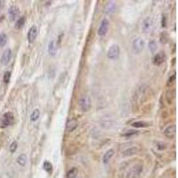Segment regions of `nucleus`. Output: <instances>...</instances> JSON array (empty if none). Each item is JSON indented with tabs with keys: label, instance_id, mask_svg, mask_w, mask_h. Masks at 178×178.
Wrapping results in <instances>:
<instances>
[{
	"label": "nucleus",
	"instance_id": "obj_11",
	"mask_svg": "<svg viewBox=\"0 0 178 178\" xmlns=\"http://www.w3.org/2000/svg\"><path fill=\"white\" fill-rule=\"evenodd\" d=\"M164 135L168 139H173L176 134V125H170L164 130Z\"/></svg>",
	"mask_w": 178,
	"mask_h": 178
},
{
	"label": "nucleus",
	"instance_id": "obj_4",
	"mask_svg": "<svg viewBox=\"0 0 178 178\" xmlns=\"http://www.w3.org/2000/svg\"><path fill=\"white\" fill-rule=\"evenodd\" d=\"M79 104L81 109V110L84 112H86L89 110L90 107H91V101L88 95H82L79 101Z\"/></svg>",
	"mask_w": 178,
	"mask_h": 178
},
{
	"label": "nucleus",
	"instance_id": "obj_28",
	"mask_svg": "<svg viewBox=\"0 0 178 178\" xmlns=\"http://www.w3.org/2000/svg\"><path fill=\"white\" fill-rule=\"evenodd\" d=\"M17 147H18V143L16 141H14V142H12L11 143V145H10V147H9V150H10V152L13 153V152H16V150H17Z\"/></svg>",
	"mask_w": 178,
	"mask_h": 178
},
{
	"label": "nucleus",
	"instance_id": "obj_17",
	"mask_svg": "<svg viewBox=\"0 0 178 178\" xmlns=\"http://www.w3.org/2000/svg\"><path fill=\"white\" fill-rule=\"evenodd\" d=\"M56 51H57V47H56L55 41L54 40H52L49 43V45H48V53H49L50 55L54 56V55H55Z\"/></svg>",
	"mask_w": 178,
	"mask_h": 178
},
{
	"label": "nucleus",
	"instance_id": "obj_15",
	"mask_svg": "<svg viewBox=\"0 0 178 178\" xmlns=\"http://www.w3.org/2000/svg\"><path fill=\"white\" fill-rule=\"evenodd\" d=\"M78 127H79L78 120H76V119H71L66 124V131L69 132V133H71V132H73V131L75 130Z\"/></svg>",
	"mask_w": 178,
	"mask_h": 178
},
{
	"label": "nucleus",
	"instance_id": "obj_23",
	"mask_svg": "<svg viewBox=\"0 0 178 178\" xmlns=\"http://www.w3.org/2000/svg\"><path fill=\"white\" fill-rule=\"evenodd\" d=\"M43 168L45 169V171H47L48 174H51L53 172V165L52 163H50L49 161H45L43 164Z\"/></svg>",
	"mask_w": 178,
	"mask_h": 178
},
{
	"label": "nucleus",
	"instance_id": "obj_27",
	"mask_svg": "<svg viewBox=\"0 0 178 178\" xmlns=\"http://www.w3.org/2000/svg\"><path fill=\"white\" fill-rule=\"evenodd\" d=\"M4 82L5 83H9L10 82V79H11V72L10 71H6L4 75Z\"/></svg>",
	"mask_w": 178,
	"mask_h": 178
},
{
	"label": "nucleus",
	"instance_id": "obj_7",
	"mask_svg": "<svg viewBox=\"0 0 178 178\" xmlns=\"http://www.w3.org/2000/svg\"><path fill=\"white\" fill-rule=\"evenodd\" d=\"M13 115L12 112H6L3 115L2 120H1V127H7L11 126L13 123Z\"/></svg>",
	"mask_w": 178,
	"mask_h": 178
},
{
	"label": "nucleus",
	"instance_id": "obj_19",
	"mask_svg": "<svg viewBox=\"0 0 178 178\" xmlns=\"http://www.w3.org/2000/svg\"><path fill=\"white\" fill-rule=\"evenodd\" d=\"M78 174H79V170H78V168H77V167H72V168H71V169L67 172V174H66V177L76 178L77 177V176H78Z\"/></svg>",
	"mask_w": 178,
	"mask_h": 178
},
{
	"label": "nucleus",
	"instance_id": "obj_29",
	"mask_svg": "<svg viewBox=\"0 0 178 178\" xmlns=\"http://www.w3.org/2000/svg\"><path fill=\"white\" fill-rule=\"evenodd\" d=\"M156 148H157L158 150H159V151H163V150H165L166 148V145L164 142H156Z\"/></svg>",
	"mask_w": 178,
	"mask_h": 178
},
{
	"label": "nucleus",
	"instance_id": "obj_33",
	"mask_svg": "<svg viewBox=\"0 0 178 178\" xmlns=\"http://www.w3.org/2000/svg\"><path fill=\"white\" fill-rule=\"evenodd\" d=\"M3 5H4V2L0 0V10L2 9V7H3Z\"/></svg>",
	"mask_w": 178,
	"mask_h": 178
},
{
	"label": "nucleus",
	"instance_id": "obj_31",
	"mask_svg": "<svg viewBox=\"0 0 178 178\" xmlns=\"http://www.w3.org/2000/svg\"><path fill=\"white\" fill-rule=\"evenodd\" d=\"M176 80V72H173V74L169 77V79H168V85L174 83V81Z\"/></svg>",
	"mask_w": 178,
	"mask_h": 178
},
{
	"label": "nucleus",
	"instance_id": "obj_3",
	"mask_svg": "<svg viewBox=\"0 0 178 178\" xmlns=\"http://www.w3.org/2000/svg\"><path fill=\"white\" fill-rule=\"evenodd\" d=\"M153 26H154V23H153V19L152 17L144 18V20L142 21V32L145 33V34L151 33L153 30Z\"/></svg>",
	"mask_w": 178,
	"mask_h": 178
},
{
	"label": "nucleus",
	"instance_id": "obj_12",
	"mask_svg": "<svg viewBox=\"0 0 178 178\" xmlns=\"http://www.w3.org/2000/svg\"><path fill=\"white\" fill-rule=\"evenodd\" d=\"M37 37V26H32L30 27V29L29 30V32H28V35H27V38H28V41L29 43H33L36 40Z\"/></svg>",
	"mask_w": 178,
	"mask_h": 178
},
{
	"label": "nucleus",
	"instance_id": "obj_1",
	"mask_svg": "<svg viewBox=\"0 0 178 178\" xmlns=\"http://www.w3.org/2000/svg\"><path fill=\"white\" fill-rule=\"evenodd\" d=\"M143 170V166L141 163H136L131 166L124 175V178H139Z\"/></svg>",
	"mask_w": 178,
	"mask_h": 178
},
{
	"label": "nucleus",
	"instance_id": "obj_22",
	"mask_svg": "<svg viewBox=\"0 0 178 178\" xmlns=\"http://www.w3.org/2000/svg\"><path fill=\"white\" fill-rule=\"evenodd\" d=\"M116 9V4L115 2H110L106 6V12L108 13H110V12H113Z\"/></svg>",
	"mask_w": 178,
	"mask_h": 178
},
{
	"label": "nucleus",
	"instance_id": "obj_2",
	"mask_svg": "<svg viewBox=\"0 0 178 178\" xmlns=\"http://www.w3.org/2000/svg\"><path fill=\"white\" fill-rule=\"evenodd\" d=\"M145 46V43H144V40L142 39V37H135L133 42H132V49H133V52L136 54H141Z\"/></svg>",
	"mask_w": 178,
	"mask_h": 178
},
{
	"label": "nucleus",
	"instance_id": "obj_14",
	"mask_svg": "<svg viewBox=\"0 0 178 178\" xmlns=\"http://www.w3.org/2000/svg\"><path fill=\"white\" fill-rule=\"evenodd\" d=\"M165 60H166V54H165V53L159 52V53H158L154 56V58H153V63H154L155 65H160V64H162L165 61Z\"/></svg>",
	"mask_w": 178,
	"mask_h": 178
},
{
	"label": "nucleus",
	"instance_id": "obj_25",
	"mask_svg": "<svg viewBox=\"0 0 178 178\" xmlns=\"http://www.w3.org/2000/svg\"><path fill=\"white\" fill-rule=\"evenodd\" d=\"M7 42V36L5 33L1 32L0 33V47H5Z\"/></svg>",
	"mask_w": 178,
	"mask_h": 178
},
{
	"label": "nucleus",
	"instance_id": "obj_9",
	"mask_svg": "<svg viewBox=\"0 0 178 178\" xmlns=\"http://www.w3.org/2000/svg\"><path fill=\"white\" fill-rule=\"evenodd\" d=\"M12 50L10 48H7L4 51L2 56H1V59H0V62L3 64V65H7L9 63V61H11L12 58Z\"/></svg>",
	"mask_w": 178,
	"mask_h": 178
},
{
	"label": "nucleus",
	"instance_id": "obj_30",
	"mask_svg": "<svg viewBox=\"0 0 178 178\" xmlns=\"http://www.w3.org/2000/svg\"><path fill=\"white\" fill-rule=\"evenodd\" d=\"M138 134V131L136 130H130V131H127L126 134H124L123 135L124 136H126V137H131V136H134V135H135V134Z\"/></svg>",
	"mask_w": 178,
	"mask_h": 178
},
{
	"label": "nucleus",
	"instance_id": "obj_13",
	"mask_svg": "<svg viewBox=\"0 0 178 178\" xmlns=\"http://www.w3.org/2000/svg\"><path fill=\"white\" fill-rule=\"evenodd\" d=\"M138 152H139V149L137 146H131V147L125 149L124 151H122V155L125 157H129V156L136 154Z\"/></svg>",
	"mask_w": 178,
	"mask_h": 178
},
{
	"label": "nucleus",
	"instance_id": "obj_8",
	"mask_svg": "<svg viewBox=\"0 0 178 178\" xmlns=\"http://www.w3.org/2000/svg\"><path fill=\"white\" fill-rule=\"evenodd\" d=\"M109 26H110V23L107 19H103L101 24H100V27L98 29V35L100 37H104L108 33V30H109Z\"/></svg>",
	"mask_w": 178,
	"mask_h": 178
},
{
	"label": "nucleus",
	"instance_id": "obj_24",
	"mask_svg": "<svg viewBox=\"0 0 178 178\" xmlns=\"http://www.w3.org/2000/svg\"><path fill=\"white\" fill-rule=\"evenodd\" d=\"M24 24H25V17H20L15 23V27H16V29L20 30L23 27Z\"/></svg>",
	"mask_w": 178,
	"mask_h": 178
},
{
	"label": "nucleus",
	"instance_id": "obj_32",
	"mask_svg": "<svg viewBox=\"0 0 178 178\" xmlns=\"http://www.w3.org/2000/svg\"><path fill=\"white\" fill-rule=\"evenodd\" d=\"M166 26V16L163 15V19H162V27Z\"/></svg>",
	"mask_w": 178,
	"mask_h": 178
},
{
	"label": "nucleus",
	"instance_id": "obj_6",
	"mask_svg": "<svg viewBox=\"0 0 178 178\" xmlns=\"http://www.w3.org/2000/svg\"><path fill=\"white\" fill-rule=\"evenodd\" d=\"M148 91H149V87L148 86H146L145 85H142L138 89H137V91H136V93H135V99L136 100H139V102L140 103H142V102H144L143 100H142V97H144V99L146 100V98H147V93H148Z\"/></svg>",
	"mask_w": 178,
	"mask_h": 178
},
{
	"label": "nucleus",
	"instance_id": "obj_21",
	"mask_svg": "<svg viewBox=\"0 0 178 178\" xmlns=\"http://www.w3.org/2000/svg\"><path fill=\"white\" fill-rule=\"evenodd\" d=\"M39 116H40V111L38 109H36L32 111V113L30 114V120L32 122H35L37 119H39Z\"/></svg>",
	"mask_w": 178,
	"mask_h": 178
},
{
	"label": "nucleus",
	"instance_id": "obj_5",
	"mask_svg": "<svg viewBox=\"0 0 178 178\" xmlns=\"http://www.w3.org/2000/svg\"><path fill=\"white\" fill-rule=\"evenodd\" d=\"M120 54V49L118 45H112L110 46L108 52H107V56L110 60H116L119 56Z\"/></svg>",
	"mask_w": 178,
	"mask_h": 178
},
{
	"label": "nucleus",
	"instance_id": "obj_16",
	"mask_svg": "<svg viewBox=\"0 0 178 178\" xmlns=\"http://www.w3.org/2000/svg\"><path fill=\"white\" fill-rule=\"evenodd\" d=\"M115 155V151L113 150V149H110V150H108L106 152L103 154V162L104 163V164H107L111 159H112V157Z\"/></svg>",
	"mask_w": 178,
	"mask_h": 178
},
{
	"label": "nucleus",
	"instance_id": "obj_18",
	"mask_svg": "<svg viewBox=\"0 0 178 178\" xmlns=\"http://www.w3.org/2000/svg\"><path fill=\"white\" fill-rule=\"evenodd\" d=\"M16 161L21 166H25L27 165V162H28V158L25 154H20L17 157Z\"/></svg>",
	"mask_w": 178,
	"mask_h": 178
},
{
	"label": "nucleus",
	"instance_id": "obj_10",
	"mask_svg": "<svg viewBox=\"0 0 178 178\" xmlns=\"http://www.w3.org/2000/svg\"><path fill=\"white\" fill-rule=\"evenodd\" d=\"M8 15H9V18L11 19V21L16 22L19 19V15H20L19 8L17 6H15V5L11 6L9 8V10H8Z\"/></svg>",
	"mask_w": 178,
	"mask_h": 178
},
{
	"label": "nucleus",
	"instance_id": "obj_26",
	"mask_svg": "<svg viewBox=\"0 0 178 178\" xmlns=\"http://www.w3.org/2000/svg\"><path fill=\"white\" fill-rule=\"evenodd\" d=\"M149 49L151 50V52L152 53H155L156 52V50H157V43L155 42V41H151L150 43H149Z\"/></svg>",
	"mask_w": 178,
	"mask_h": 178
},
{
	"label": "nucleus",
	"instance_id": "obj_20",
	"mask_svg": "<svg viewBox=\"0 0 178 178\" xmlns=\"http://www.w3.org/2000/svg\"><path fill=\"white\" fill-rule=\"evenodd\" d=\"M132 126L134 127H136V128H141V127H146L149 126V123L147 122H144V121H135L134 123H132Z\"/></svg>",
	"mask_w": 178,
	"mask_h": 178
}]
</instances>
